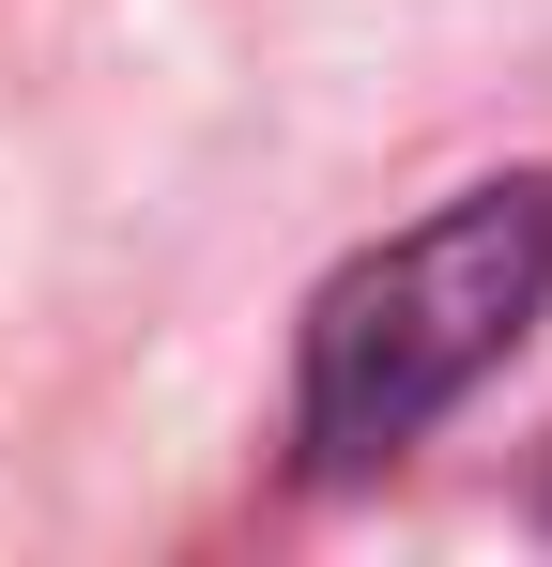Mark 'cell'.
Here are the masks:
<instances>
[{
    "mask_svg": "<svg viewBox=\"0 0 552 567\" xmlns=\"http://www.w3.org/2000/svg\"><path fill=\"white\" fill-rule=\"evenodd\" d=\"M538 307H552V169L460 185L446 215H415L399 246H368L354 277L307 307V414H292L307 461L323 475L399 461Z\"/></svg>",
    "mask_w": 552,
    "mask_h": 567,
    "instance_id": "cell-1",
    "label": "cell"
}]
</instances>
